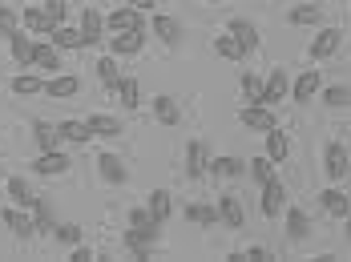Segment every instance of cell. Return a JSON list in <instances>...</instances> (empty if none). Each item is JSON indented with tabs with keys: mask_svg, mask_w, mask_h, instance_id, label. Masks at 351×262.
I'll return each mask as SVG.
<instances>
[{
	"mask_svg": "<svg viewBox=\"0 0 351 262\" xmlns=\"http://www.w3.org/2000/svg\"><path fill=\"white\" fill-rule=\"evenodd\" d=\"M218 210H222V226H230V230H243L246 226V206L239 194H222L218 198Z\"/></svg>",
	"mask_w": 351,
	"mask_h": 262,
	"instance_id": "obj_1",
	"label": "cell"
},
{
	"mask_svg": "<svg viewBox=\"0 0 351 262\" xmlns=\"http://www.w3.org/2000/svg\"><path fill=\"white\" fill-rule=\"evenodd\" d=\"M106 25H109V33H125V29H145V16H141L138 8H113L106 16Z\"/></svg>",
	"mask_w": 351,
	"mask_h": 262,
	"instance_id": "obj_2",
	"label": "cell"
},
{
	"mask_svg": "<svg viewBox=\"0 0 351 262\" xmlns=\"http://www.w3.org/2000/svg\"><path fill=\"white\" fill-rule=\"evenodd\" d=\"M287 210V189H282L279 178H271V182H263V214L267 218H275Z\"/></svg>",
	"mask_w": 351,
	"mask_h": 262,
	"instance_id": "obj_3",
	"label": "cell"
},
{
	"mask_svg": "<svg viewBox=\"0 0 351 262\" xmlns=\"http://www.w3.org/2000/svg\"><path fill=\"white\" fill-rule=\"evenodd\" d=\"M323 170H327V178H331V182H339L343 174H351V170H348V150H343L339 142H331V146L323 150Z\"/></svg>",
	"mask_w": 351,
	"mask_h": 262,
	"instance_id": "obj_4",
	"label": "cell"
},
{
	"mask_svg": "<svg viewBox=\"0 0 351 262\" xmlns=\"http://www.w3.org/2000/svg\"><path fill=\"white\" fill-rule=\"evenodd\" d=\"M69 153H61V150H40V157H36L33 161V170L36 174H45V178H49V174H69Z\"/></svg>",
	"mask_w": 351,
	"mask_h": 262,
	"instance_id": "obj_5",
	"label": "cell"
},
{
	"mask_svg": "<svg viewBox=\"0 0 351 262\" xmlns=\"http://www.w3.org/2000/svg\"><path fill=\"white\" fill-rule=\"evenodd\" d=\"M287 93H291V77L282 73V69H275V73L263 81V105H279Z\"/></svg>",
	"mask_w": 351,
	"mask_h": 262,
	"instance_id": "obj_6",
	"label": "cell"
},
{
	"mask_svg": "<svg viewBox=\"0 0 351 262\" xmlns=\"http://www.w3.org/2000/svg\"><path fill=\"white\" fill-rule=\"evenodd\" d=\"M239 117H243L246 129H263V133L279 125V121H275V113H271V105H243V113H239Z\"/></svg>",
	"mask_w": 351,
	"mask_h": 262,
	"instance_id": "obj_7",
	"label": "cell"
},
{
	"mask_svg": "<svg viewBox=\"0 0 351 262\" xmlns=\"http://www.w3.org/2000/svg\"><path fill=\"white\" fill-rule=\"evenodd\" d=\"M226 33L239 40V49H243V53H254V49H258V29H254L250 21H243V16H234V21L226 25Z\"/></svg>",
	"mask_w": 351,
	"mask_h": 262,
	"instance_id": "obj_8",
	"label": "cell"
},
{
	"mask_svg": "<svg viewBox=\"0 0 351 262\" xmlns=\"http://www.w3.org/2000/svg\"><path fill=\"white\" fill-rule=\"evenodd\" d=\"M145 44V29H125V33H113V57H134Z\"/></svg>",
	"mask_w": 351,
	"mask_h": 262,
	"instance_id": "obj_9",
	"label": "cell"
},
{
	"mask_svg": "<svg viewBox=\"0 0 351 262\" xmlns=\"http://www.w3.org/2000/svg\"><path fill=\"white\" fill-rule=\"evenodd\" d=\"M81 37H85V44H101L106 40V21H101L97 8H85L81 12Z\"/></svg>",
	"mask_w": 351,
	"mask_h": 262,
	"instance_id": "obj_10",
	"label": "cell"
},
{
	"mask_svg": "<svg viewBox=\"0 0 351 262\" xmlns=\"http://www.w3.org/2000/svg\"><path fill=\"white\" fill-rule=\"evenodd\" d=\"M206 170H210L206 146H202V142H190V146H186V174L198 182V178H206Z\"/></svg>",
	"mask_w": 351,
	"mask_h": 262,
	"instance_id": "obj_11",
	"label": "cell"
},
{
	"mask_svg": "<svg viewBox=\"0 0 351 262\" xmlns=\"http://www.w3.org/2000/svg\"><path fill=\"white\" fill-rule=\"evenodd\" d=\"M21 25H25L29 33H40V37H53V29H57V21H53L45 8H25V12H21Z\"/></svg>",
	"mask_w": 351,
	"mask_h": 262,
	"instance_id": "obj_12",
	"label": "cell"
},
{
	"mask_svg": "<svg viewBox=\"0 0 351 262\" xmlns=\"http://www.w3.org/2000/svg\"><path fill=\"white\" fill-rule=\"evenodd\" d=\"M97 170H101V178H106L109 186H125V178H130L125 161L113 157V153H101V157H97Z\"/></svg>",
	"mask_w": 351,
	"mask_h": 262,
	"instance_id": "obj_13",
	"label": "cell"
},
{
	"mask_svg": "<svg viewBox=\"0 0 351 262\" xmlns=\"http://www.w3.org/2000/svg\"><path fill=\"white\" fill-rule=\"evenodd\" d=\"M4 226H8L16 238H33V234H36V218H33V214H21L16 206H8V210H4Z\"/></svg>",
	"mask_w": 351,
	"mask_h": 262,
	"instance_id": "obj_14",
	"label": "cell"
},
{
	"mask_svg": "<svg viewBox=\"0 0 351 262\" xmlns=\"http://www.w3.org/2000/svg\"><path fill=\"white\" fill-rule=\"evenodd\" d=\"M335 49H339V29H319L311 40V61H327Z\"/></svg>",
	"mask_w": 351,
	"mask_h": 262,
	"instance_id": "obj_15",
	"label": "cell"
},
{
	"mask_svg": "<svg viewBox=\"0 0 351 262\" xmlns=\"http://www.w3.org/2000/svg\"><path fill=\"white\" fill-rule=\"evenodd\" d=\"M319 85H323V81H319V69H307L303 77H295V85H291V97L307 105V101L319 93Z\"/></svg>",
	"mask_w": 351,
	"mask_h": 262,
	"instance_id": "obj_16",
	"label": "cell"
},
{
	"mask_svg": "<svg viewBox=\"0 0 351 262\" xmlns=\"http://www.w3.org/2000/svg\"><path fill=\"white\" fill-rule=\"evenodd\" d=\"M8 49H12V61L16 65H33V40H29V29H16L12 37H8Z\"/></svg>",
	"mask_w": 351,
	"mask_h": 262,
	"instance_id": "obj_17",
	"label": "cell"
},
{
	"mask_svg": "<svg viewBox=\"0 0 351 262\" xmlns=\"http://www.w3.org/2000/svg\"><path fill=\"white\" fill-rule=\"evenodd\" d=\"M33 65L36 69H49V73H57L61 69V49L49 40V44H36L33 49Z\"/></svg>",
	"mask_w": 351,
	"mask_h": 262,
	"instance_id": "obj_18",
	"label": "cell"
},
{
	"mask_svg": "<svg viewBox=\"0 0 351 262\" xmlns=\"http://www.w3.org/2000/svg\"><path fill=\"white\" fill-rule=\"evenodd\" d=\"M57 133H61V142H73V146H85V142L93 137L89 121H61V125H57Z\"/></svg>",
	"mask_w": 351,
	"mask_h": 262,
	"instance_id": "obj_19",
	"label": "cell"
},
{
	"mask_svg": "<svg viewBox=\"0 0 351 262\" xmlns=\"http://www.w3.org/2000/svg\"><path fill=\"white\" fill-rule=\"evenodd\" d=\"M154 117H158L162 125H178V121H182V113H178V101L170 97V93H158V97H154Z\"/></svg>",
	"mask_w": 351,
	"mask_h": 262,
	"instance_id": "obj_20",
	"label": "cell"
},
{
	"mask_svg": "<svg viewBox=\"0 0 351 262\" xmlns=\"http://www.w3.org/2000/svg\"><path fill=\"white\" fill-rule=\"evenodd\" d=\"M45 93H49V97H77V93H81V81H77V77H49V81H45Z\"/></svg>",
	"mask_w": 351,
	"mask_h": 262,
	"instance_id": "obj_21",
	"label": "cell"
},
{
	"mask_svg": "<svg viewBox=\"0 0 351 262\" xmlns=\"http://www.w3.org/2000/svg\"><path fill=\"white\" fill-rule=\"evenodd\" d=\"M130 226H134V230H141L145 238H154V242H158V226H162V222H158L145 206H134V210H130Z\"/></svg>",
	"mask_w": 351,
	"mask_h": 262,
	"instance_id": "obj_22",
	"label": "cell"
},
{
	"mask_svg": "<svg viewBox=\"0 0 351 262\" xmlns=\"http://www.w3.org/2000/svg\"><path fill=\"white\" fill-rule=\"evenodd\" d=\"M186 218L198 226H218L222 222V210L218 206H206V202H194V206H186Z\"/></svg>",
	"mask_w": 351,
	"mask_h": 262,
	"instance_id": "obj_23",
	"label": "cell"
},
{
	"mask_svg": "<svg viewBox=\"0 0 351 262\" xmlns=\"http://www.w3.org/2000/svg\"><path fill=\"white\" fill-rule=\"evenodd\" d=\"M125 250H130L134 259H149V254H154V238H145L141 230L130 226V230H125Z\"/></svg>",
	"mask_w": 351,
	"mask_h": 262,
	"instance_id": "obj_24",
	"label": "cell"
},
{
	"mask_svg": "<svg viewBox=\"0 0 351 262\" xmlns=\"http://www.w3.org/2000/svg\"><path fill=\"white\" fill-rule=\"evenodd\" d=\"M287 153H291V146H287V133H282L279 125H275V129H267V157L279 166V161H287Z\"/></svg>",
	"mask_w": 351,
	"mask_h": 262,
	"instance_id": "obj_25",
	"label": "cell"
},
{
	"mask_svg": "<svg viewBox=\"0 0 351 262\" xmlns=\"http://www.w3.org/2000/svg\"><path fill=\"white\" fill-rule=\"evenodd\" d=\"M323 210H327L331 218H348L351 214L348 194H339V189H323Z\"/></svg>",
	"mask_w": 351,
	"mask_h": 262,
	"instance_id": "obj_26",
	"label": "cell"
},
{
	"mask_svg": "<svg viewBox=\"0 0 351 262\" xmlns=\"http://www.w3.org/2000/svg\"><path fill=\"white\" fill-rule=\"evenodd\" d=\"M149 29L158 33L162 44H178V37H182V25H178L174 16H154V25H149Z\"/></svg>",
	"mask_w": 351,
	"mask_h": 262,
	"instance_id": "obj_27",
	"label": "cell"
},
{
	"mask_svg": "<svg viewBox=\"0 0 351 262\" xmlns=\"http://www.w3.org/2000/svg\"><path fill=\"white\" fill-rule=\"evenodd\" d=\"M117 97H121V105H125V109H138V105H141L138 77H121V81H117Z\"/></svg>",
	"mask_w": 351,
	"mask_h": 262,
	"instance_id": "obj_28",
	"label": "cell"
},
{
	"mask_svg": "<svg viewBox=\"0 0 351 262\" xmlns=\"http://www.w3.org/2000/svg\"><path fill=\"white\" fill-rule=\"evenodd\" d=\"M89 129H93V137H109V142H113V137L121 133V121H117V117H106V113H93V117H89Z\"/></svg>",
	"mask_w": 351,
	"mask_h": 262,
	"instance_id": "obj_29",
	"label": "cell"
},
{
	"mask_svg": "<svg viewBox=\"0 0 351 262\" xmlns=\"http://www.w3.org/2000/svg\"><path fill=\"white\" fill-rule=\"evenodd\" d=\"M49 40H53L57 49H85V37H81V29H69V25H57Z\"/></svg>",
	"mask_w": 351,
	"mask_h": 262,
	"instance_id": "obj_30",
	"label": "cell"
},
{
	"mask_svg": "<svg viewBox=\"0 0 351 262\" xmlns=\"http://www.w3.org/2000/svg\"><path fill=\"white\" fill-rule=\"evenodd\" d=\"M149 214H154L158 222H166V218L174 214V202H170V189H154V194H149Z\"/></svg>",
	"mask_w": 351,
	"mask_h": 262,
	"instance_id": "obj_31",
	"label": "cell"
},
{
	"mask_svg": "<svg viewBox=\"0 0 351 262\" xmlns=\"http://www.w3.org/2000/svg\"><path fill=\"white\" fill-rule=\"evenodd\" d=\"M12 93L16 97H36V93H45V81L33 73H21V77H12Z\"/></svg>",
	"mask_w": 351,
	"mask_h": 262,
	"instance_id": "obj_32",
	"label": "cell"
},
{
	"mask_svg": "<svg viewBox=\"0 0 351 262\" xmlns=\"http://www.w3.org/2000/svg\"><path fill=\"white\" fill-rule=\"evenodd\" d=\"M8 198H12V206H33L36 202L33 186H29L25 178H8Z\"/></svg>",
	"mask_w": 351,
	"mask_h": 262,
	"instance_id": "obj_33",
	"label": "cell"
},
{
	"mask_svg": "<svg viewBox=\"0 0 351 262\" xmlns=\"http://www.w3.org/2000/svg\"><path fill=\"white\" fill-rule=\"evenodd\" d=\"M210 174L214 178H239V174H243V161L230 157V153H222V157H214L210 161Z\"/></svg>",
	"mask_w": 351,
	"mask_h": 262,
	"instance_id": "obj_34",
	"label": "cell"
},
{
	"mask_svg": "<svg viewBox=\"0 0 351 262\" xmlns=\"http://www.w3.org/2000/svg\"><path fill=\"white\" fill-rule=\"evenodd\" d=\"M319 16H323V8H319V4H295V8L287 12V21H291V25H319Z\"/></svg>",
	"mask_w": 351,
	"mask_h": 262,
	"instance_id": "obj_35",
	"label": "cell"
},
{
	"mask_svg": "<svg viewBox=\"0 0 351 262\" xmlns=\"http://www.w3.org/2000/svg\"><path fill=\"white\" fill-rule=\"evenodd\" d=\"M33 137L40 150H57V142H61V133H57V125H49V121H36L33 125Z\"/></svg>",
	"mask_w": 351,
	"mask_h": 262,
	"instance_id": "obj_36",
	"label": "cell"
},
{
	"mask_svg": "<svg viewBox=\"0 0 351 262\" xmlns=\"http://www.w3.org/2000/svg\"><path fill=\"white\" fill-rule=\"evenodd\" d=\"M287 234H291L295 242H303V238H307V214H303V210H295V206L287 210Z\"/></svg>",
	"mask_w": 351,
	"mask_h": 262,
	"instance_id": "obj_37",
	"label": "cell"
},
{
	"mask_svg": "<svg viewBox=\"0 0 351 262\" xmlns=\"http://www.w3.org/2000/svg\"><path fill=\"white\" fill-rule=\"evenodd\" d=\"M97 77H101V85H106L109 93H117V81H121V73H117L113 57H101V61H97Z\"/></svg>",
	"mask_w": 351,
	"mask_h": 262,
	"instance_id": "obj_38",
	"label": "cell"
},
{
	"mask_svg": "<svg viewBox=\"0 0 351 262\" xmlns=\"http://www.w3.org/2000/svg\"><path fill=\"white\" fill-rule=\"evenodd\" d=\"M250 178H254L258 186H263V182H271V178H275V161H271L267 153H263V157H254V161H250Z\"/></svg>",
	"mask_w": 351,
	"mask_h": 262,
	"instance_id": "obj_39",
	"label": "cell"
},
{
	"mask_svg": "<svg viewBox=\"0 0 351 262\" xmlns=\"http://www.w3.org/2000/svg\"><path fill=\"white\" fill-rule=\"evenodd\" d=\"M33 218H36V230H53V206H49V198H36L33 202Z\"/></svg>",
	"mask_w": 351,
	"mask_h": 262,
	"instance_id": "obj_40",
	"label": "cell"
},
{
	"mask_svg": "<svg viewBox=\"0 0 351 262\" xmlns=\"http://www.w3.org/2000/svg\"><path fill=\"white\" fill-rule=\"evenodd\" d=\"M243 97L246 105H263V81L254 73H243Z\"/></svg>",
	"mask_w": 351,
	"mask_h": 262,
	"instance_id": "obj_41",
	"label": "cell"
},
{
	"mask_svg": "<svg viewBox=\"0 0 351 262\" xmlns=\"http://www.w3.org/2000/svg\"><path fill=\"white\" fill-rule=\"evenodd\" d=\"M214 49H218V57H226V61H243V49H239V40L230 37V33H222V37L214 40Z\"/></svg>",
	"mask_w": 351,
	"mask_h": 262,
	"instance_id": "obj_42",
	"label": "cell"
},
{
	"mask_svg": "<svg viewBox=\"0 0 351 262\" xmlns=\"http://www.w3.org/2000/svg\"><path fill=\"white\" fill-rule=\"evenodd\" d=\"M323 101H327L331 109H339V105H351V89H343V85H331V89H323Z\"/></svg>",
	"mask_w": 351,
	"mask_h": 262,
	"instance_id": "obj_43",
	"label": "cell"
},
{
	"mask_svg": "<svg viewBox=\"0 0 351 262\" xmlns=\"http://www.w3.org/2000/svg\"><path fill=\"white\" fill-rule=\"evenodd\" d=\"M16 33V12L8 4H0V37H12Z\"/></svg>",
	"mask_w": 351,
	"mask_h": 262,
	"instance_id": "obj_44",
	"label": "cell"
},
{
	"mask_svg": "<svg viewBox=\"0 0 351 262\" xmlns=\"http://www.w3.org/2000/svg\"><path fill=\"white\" fill-rule=\"evenodd\" d=\"M45 12L57 21V25H65V12H69V0H45Z\"/></svg>",
	"mask_w": 351,
	"mask_h": 262,
	"instance_id": "obj_45",
	"label": "cell"
},
{
	"mask_svg": "<svg viewBox=\"0 0 351 262\" xmlns=\"http://www.w3.org/2000/svg\"><path fill=\"white\" fill-rule=\"evenodd\" d=\"M57 238L69 242V246H77V242H81V226H57Z\"/></svg>",
	"mask_w": 351,
	"mask_h": 262,
	"instance_id": "obj_46",
	"label": "cell"
},
{
	"mask_svg": "<svg viewBox=\"0 0 351 262\" xmlns=\"http://www.w3.org/2000/svg\"><path fill=\"white\" fill-rule=\"evenodd\" d=\"M93 259H97V254H93L89 246H81V242H77V250H73V262H93Z\"/></svg>",
	"mask_w": 351,
	"mask_h": 262,
	"instance_id": "obj_47",
	"label": "cell"
},
{
	"mask_svg": "<svg viewBox=\"0 0 351 262\" xmlns=\"http://www.w3.org/2000/svg\"><path fill=\"white\" fill-rule=\"evenodd\" d=\"M243 259H250V262H263V259H271V254H267L263 246H250V250H246Z\"/></svg>",
	"mask_w": 351,
	"mask_h": 262,
	"instance_id": "obj_48",
	"label": "cell"
},
{
	"mask_svg": "<svg viewBox=\"0 0 351 262\" xmlns=\"http://www.w3.org/2000/svg\"><path fill=\"white\" fill-rule=\"evenodd\" d=\"M125 4H130V8H138V12H145V8H154L158 0H125Z\"/></svg>",
	"mask_w": 351,
	"mask_h": 262,
	"instance_id": "obj_49",
	"label": "cell"
},
{
	"mask_svg": "<svg viewBox=\"0 0 351 262\" xmlns=\"http://www.w3.org/2000/svg\"><path fill=\"white\" fill-rule=\"evenodd\" d=\"M348 170H351V153H348Z\"/></svg>",
	"mask_w": 351,
	"mask_h": 262,
	"instance_id": "obj_50",
	"label": "cell"
},
{
	"mask_svg": "<svg viewBox=\"0 0 351 262\" xmlns=\"http://www.w3.org/2000/svg\"><path fill=\"white\" fill-rule=\"evenodd\" d=\"M348 238H351V222H348Z\"/></svg>",
	"mask_w": 351,
	"mask_h": 262,
	"instance_id": "obj_51",
	"label": "cell"
},
{
	"mask_svg": "<svg viewBox=\"0 0 351 262\" xmlns=\"http://www.w3.org/2000/svg\"><path fill=\"white\" fill-rule=\"evenodd\" d=\"M0 182H4V170H0Z\"/></svg>",
	"mask_w": 351,
	"mask_h": 262,
	"instance_id": "obj_52",
	"label": "cell"
},
{
	"mask_svg": "<svg viewBox=\"0 0 351 262\" xmlns=\"http://www.w3.org/2000/svg\"><path fill=\"white\" fill-rule=\"evenodd\" d=\"M210 4H218V0H210Z\"/></svg>",
	"mask_w": 351,
	"mask_h": 262,
	"instance_id": "obj_53",
	"label": "cell"
}]
</instances>
